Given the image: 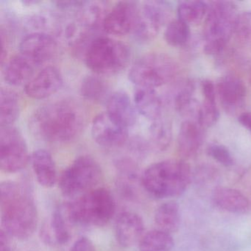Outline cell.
Here are the masks:
<instances>
[{"mask_svg": "<svg viewBox=\"0 0 251 251\" xmlns=\"http://www.w3.org/2000/svg\"><path fill=\"white\" fill-rule=\"evenodd\" d=\"M212 201L217 208L233 214H242L249 208L250 202L247 197L233 188H215L212 193Z\"/></svg>", "mask_w": 251, "mask_h": 251, "instance_id": "obj_20", "label": "cell"}, {"mask_svg": "<svg viewBox=\"0 0 251 251\" xmlns=\"http://www.w3.org/2000/svg\"><path fill=\"white\" fill-rule=\"evenodd\" d=\"M107 112L117 121L129 127L134 126L137 120V111L127 93L117 91L107 100Z\"/></svg>", "mask_w": 251, "mask_h": 251, "instance_id": "obj_18", "label": "cell"}, {"mask_svg": "<svg viewBox=\"0 0 251 251\" xmlns=\"http://www.w3.org/2000/svg\"><path fill=\"white\" fill-rule=\"evenodd\" d=\"M130 53L125 44L105 36L94 39L85 52L86 65L97 75H113L126 68Z\"/></svg>", "mask_w": 251, "mask_h": 251, "instance_id": "obj_6", "label": "cell"}, {"mask_svg": "<svg viewBox=\"0 0 251 251\" xmlns=\"http://www.w3.org/2000/svg\"><path fill=\"white\" fill-rule=\"evenodd\" d=\"M61 72L55 67H45L25 85V91L29 98L46 99L56 93L63 85Z\"/></svg>", "mask_w": 251, "mask_h": 251, "instance_id": "obj_15", "label": "cell"}, {"mask_svg": "<svg viewBox=\"0 0 251 251\" xmlns=\"http://www.w3.org/2000/svg\"><path fill=\"white\" fill-rule=\"evenodd\" d=\"M0 212L2 230L11 237L28 239L38 226L37 208L30 194L14 181L0 185Z\"/></svg>", "mask_w": 251, "mask_h": 251, "instance_id": "obj_2", "label": "cell"}, {"mask_svg": "<svg viewBox=\"0 0 251 251\" xmlns=\"http://www.w3.org/2000/svg\"><path fill=\"white\" fill-rule=\"evenodd\" d=\"M145 224L142 217L131 211H125L117 217L115 236L117 242L124 248L139 243L145 234Z\"/></svg>", "mask_w": 251, "mask_h": 251, "instance_id": "obj_16", "label": "cell"}, {"mask_svg": "<svg viewBox=\"0 0 251 251\" xmlns=\"http://www.w3.org/2000/svg\"><path fill=\"white\" fill-rule=\"evenodd\" d=\"M70 251H97L92 241L89 238L83 236L79 238L73 244Z\"/></svg>", "mask_w": 251, "mask_h": 251, "instance_id": "obj_34", "label": "cell"}, {"mask_svg": "<svg viewBox=\"0 0 251 251\" xmlns=\"http://www.w3.org/2000/svg\"><path fill=\"white\" fill-rule=\"evenodd\" d=\"M170 15V7L162 1L145 2L138 8L133 33L142 42L152 41Z\"/></svg>", "mask_w": 251, "mask_h": 251, "instance_id": "obj_10", "label": "cell"}, {"mask_svg": "<svg viewBox=\"0 0 251 251\" xmlns=\"http://www.w3.org/2000/svg\"><path fill=\"white\" fill-rule=\"evenodd\" d=\"M209 5L203 1H186L177 7L179 20L189 25H196L205 20Z\"/></svg>", "mask_w": 251, "mask_h": 251, "instance_id": "obj_27", "label": "cell"}, {"mask_svg": "<svg viewBox=\"0 0 251 251\" xmlns=\"http://www.w3.org/2000/svg\"><path fill=\"white\" fill-rule=\"evenodd\" d=\"M58 51V45L50 35L34 32L25 36L20 44V54L35 65L53 58Z\"/></svg>", "mask_w": 251, "mask_h": 251, "instance_id": "obj_12", "label": "cell"}, {"mask_svg": "<svg viewBox=\"0 0 251 251\" xmlns=\"http://www.w3.org/2000/svg\"><path fill=\"white\" fill-rule=\"evenodd\" d=\"M69 223H73L65 211L61 208L55 209L50 220V230L54 241L58 245H64L68 243L71 238Z\"/></svg>", "mask_w": 251, "mask_h": 251, "instance_id": "obj_28", "label": "cell"}, {"mask_svg": "<svg viewBox=\"0 0 251 251\" xmlns=\"http://www.w3.org/2000/svg\"><path fill=\"white\" fill-rule=\"evenodd\" d=\"M220 118V111L217 106L216 101L205 100L200 105L197 122L204 129L212 127Z\"/></svg>", "mask_w": 251, "mask_h": 251, "instance_id": "obj_32", "label": "cell"}, {"mask_svg": "<svg viewBox=\"0 0 251 251\" xmlns=\"http://www.w3.org/2000/svg\"><path fill=\"white\" fill-rule=\"evenodd\" d=\"M233 36L241 46L251 49V11L239 14L235 24Z\"/></svg>", "mask_w": 251, "mask_h": 251, "instance_id": "obj_31", "label": "cell"}, {"mask_svg": "<svg viewBox=\"0 0 251 251\" xmlns=\"http://www.w3.org/2000/svg\"><path fill=\"white\" fill-rule=\"evenodd\" d=\"M190 34L189 25L177 19L167 25L164 32V39L170 46L179 48L184 46L187 43Z\"/></svg>", "mask_w": 251, "mask_h": 251, "instance_id": "obj_29", "label": "cell"}, {"mask_svg": "<svg viewBox=\"0 0 251 251\" xmlns=\"http://www.w3.org/2000/svg\"><path fill=\"white\" fill-rule=\"evenodd\" d=\"M30 161L38 183L43 187H53L58 180V175L51 154L46 150H37L32 154Z\"/></svg>", "mask_w": 251, "mask_h": 251, "instance_id": "obj_19", "label": "cell"}, {"mask_svg": "<svg viewBox=\"0 0 251 251\" xmlns=\"http://www.w3.org/2000/svg\"><path fill=\"white\" fill-rule=\"evenodd\" d=\"M138 8L133 2H120L105 15L102 23L105 31L113 36H124L133 30Z\"/></svg>", "mask_w": 251, "mask_h": 251, "instance_id": "obj_14", "label": "cell"}, {"mask_svg": "<svg viewBox=\"0 0 251 251\" xmlns=\"http://www.w3.org/2000/svg\"><path fill=\"white\" fill-rule=\"evenodd\" d=\"M133 101L136 111L151 122L162 117V100L155 89L136 87Z\"/></svg>", "mask_w": 251, "mask_h": 251, "instance_id": "obj_21", "label": "cell"}, {"mask_svg": "<svg viewBox=\"0 0 251 251\" xmlns=\"http://www.w3.org/2000/svg\"><path fill=\"white\" fill-rule=\"evenodd\" d=\"M28 148L23 135L15 127H1L0 168L4 173L23 170L30 160Z\"/></svg>", "mask_w": 251, "mask_h": 251, "instance_id": "obj_9", "label": "cell"}, {"mask_svg": "<svg viewBox=\"0 0 251 251\" xmlns=\"http://www.w3.org/2000/svg\"><path fill=\"white\" fill-rule=\"evenodd\" d=\"M20 114V101L15 92L1 89L0 95V124L1 127H10Z\"/></svg>", "mask_w": 251, "mask_h": 251, "instance_id": "obj_24", "label": "cell"}, {"mask_svg": "<svg viewBox=\"0 0 251 251\" xmlns=\"http://www.w3.org/2000/svg\"><path fill=\"white\" fill-rule=\"evenodd\" d=\"M36 65L25 57L15 55L7 63L4 70V78L11 86L25 85L33 77Z\"/></svg>", "mask_w": 251, "mask_h": 251, "instance_id": "obj_22", "label": "cell"}, {"mask_svg": "<svg viewBox=\"0 0 251 251\" xmlns=\"http://www.w3.org/2000/svg\"><path fill=\"white\" fill-rule=\"evenodd\" d=\"M102 178L99 164L89 155L76 158L61 174L59 188L68 198H79L97 188Z\"/></svg>", "mask_w": 251, "mask_h": 251, "instance_id": "obj_8", "label": "cell"}, {"mask_svg": "<svg viewBox=\"0 0 251 251\" xmlns=\"http://www.w3.org/2000/svg\"><path fill=\"white\" fill-rule=\"evenodd\" d=\"M192 181L190 166L183 160H164L151 164L141 177L144 189L154 198H176L183 195Z\"/></svg>", "mask_w": 251, "mask_h": 251, "instance_id": "obj_3", "label": "cell"}, {"mask_svg": "<svg viewBox=\"0 0 251 251\" xmlns=\"http://www.w3.org/2000/svg\"><path fill=\"white\" fill-rule=\"evenodd\" d=\"M66 208L72 223L102 227L114 217L116 202L109 190L98 187L79 197Z\"/></svg>", "mask_w": 251, "mask_h": 251, "instance_id": "obj_5", "label": "cell"}, {"mask_svg": "<svg viewBox=\"0 0 251 251\" xmlns=\"http://www.w3.org/2000/svg\"><path fill=\"white\" fill-rule=\"evenodd\" d=\"M249 82H250V83H251V72H250Z\"/></svg>", "mask_w": 251, "mask_h": 251, "instance_id": "obj_38", "label": "cell"}, {"mask_svg": "<svg viewBox=\"0 0 251 251\" xmlns=\"http://www.w3.org/2000/svg\"><path fill=\"white\" fill-rule=\"evenodd\" d=\"M154 219L158 230L168 233L177 231L180 226L178 204L174 201L164 202L157 208Z\"/></svg>", "mask_w": 251, "mask_h": 251, "instance_id": "obj_23", "label": "cell"}, {"mask_svg": "<svg viewBox=\"0 0 251 251\" xmlns=\"http://www.w3.org/2000/svg\"><path fill=\"white\" fill-rule=\"evenodd\" d=\"M175 242L170 233L152 230L145 233L139 243V251H171Z\"/></svg>", "mask_w": 251, "mask_h": 251, "instance_id": "obj_26", "label": "cell"}, {"mask_svg": "<svg viewBox=\"0 0 251 251\" xmlns=\"http://www.w3.org/2000/svg\"><path fill=\"white\" fill-rule=\"evenodd\" d=\"M108 86L102 78L90 75L85 77L80 86V93L85 99L93 102H100L108 95Z\"/></svg>", "mask_w": 251, "mask_h": 251, "instance_id": "obj_30", "label": "cell"}, {"mask_svg": "<svg viewBox=\"0 0 251 251\" xmlns=\"http://www.w3.org/2000/svg\"><path fill=\"white\" fill-rule=\"evenodd\" d=\"M220 103L226 112L236 114L245 105L247 88L237 76L227 75L220 77L216 85Z\"/></svg>", "mask_w": 251, "mask_h": 251, "instance_id": "obj_13", "label": "cell"}, {"mask_svg": "<svg viewBox=\"0 0 251 251\" xmlns=\"http://www.w3.org/2000/svg\"><path fill=\"white\" fill-rule=\"evenodd\" d=\"M91 133L95 142L104 148L121 147L128 138V128L111 117L107 111L95 117Z\"/></svg>", "mask_w": 251, "mask_h": 251, "instance_id": "obj_11", "label": "cell"}, {"mask_svg": "<svg viewBox=\"0 0 251 251\" xmlns=\"http://www.w3.org/2000/svg\"><path fill=\"white\" fill-rule=\"evenodd\" d=\"M239 123L251 133V112L242 113L239 116Z\"/></svg>", "mask_w": 251, "mask_h": 251, "instance_id": "obj_37", "label": "cell"}, {"mask_svg": "<svg viewBox=\"0 0 251 251\" xmlns=\"http://www.w3.org/2000/svg\"><path fill=\"white\" fill-rule=\"evenodd\" d=\"M11 238L5 233L0 234V251H12Z\"/></svg>", "mask_w": 251, "mask_h": 251, "instance_id": "obj_36", "label": "cell"}, {"mask_svg": "<svg viewBox=\"0 0 251 251\" xmlns=\"http://www.w3.org/2000/svg\"><path fill=\"white\" fill-rule=\"evenodd\" d=\"M178 73L176 61L162 53H149L134 63L128 77L136 87L155 89L172 81Z\"/></svg>", "mask_w": 251, "mask_h": 251, "instance_id": "obj_7", "label": "cell"}, {"mask_svg": "<svg viewBox=\"0 0 251 251\" xmlns=\"http://www.w3.org/2000/svg\"><path fill=\"white\" fill-rule=\"evenodd\" d=\"M172 137V125L168 120L161 117L152 122L149 129V141L155 151H166L171 144Z\"/></svg>", "mask_w": 251, "mask_h": 251, "instance_id": "obj_25", "label": "cell"}, {"mask_svg": "<svg viewBox=\"0 0 251 251\" xmlns=\"http://www.w3.org/2000/svg\"><path fill=\"white\" fill-rule=\"evenodd\" d=\"M84 119L80 108L73 102L58 100L38 108L30 126L37 137L51 143H67L81 132Z\"/></svg>", "mask_w": 251, "mask_h": 251, "instance_id": "obj_1", "label": "cell"}, {"mask_svg": "<svg viewBox=\"0 0 251 251\" xmlns=\"http://www.w3.org/2000/svg\"><path fill=\"white\" fill-rule=\"evenodd\" d=\"M201 90L205 100L216 101V86L211 80H204L201 82Z\"/></svg>", "mask_w": 251, "mask_h": 251, "instance_id": "obj_35", "label": "cell"}, {"mask_svg": "<svg viewBox=\"0 0 251 251\" xmlns=\"http://www.w3.org/2000/svg\"><path fill=\"white\" fill-rule=\"evenodd\" d=\"M205 130L195 120L182 123L177 136V151L182 158H193L199 152L205 139Z\"/></svg>", "mask_w": 251, "mask_h": 251, "instance_id": "obj_17", "label": "cell"}, {"mask_svg": "<svg viewBox=\"0 0 251 251\" xmlns=\"http://www.w3.org/2000/svg\"><path fill=\"white\" fill-rule=\"evenodd\" d=\"M206 152L211 158L224 167H230L233 164L231 153L224 145L211 144L207 147Z\"/></svg>", "mask_w": 251, "mask_h": 251, "instance_id": "obj_33", "label": "cell"}, {"mask_svg": "<svg viewBox=\"0 0 251 251\" xmlns=\"http://www.w3.org/2000/svg\"><path fill=\"white\" fill-rule=\"evenodd\" d=\"M238 15L233 2L215 1L210 4L203 25L205 54L215 56L224 52L233 36Z\"/></svg>", "mask_w": 251, "mask_h": 251, "instance_id": "obj_4", "label": "cell"}]
</instances>
